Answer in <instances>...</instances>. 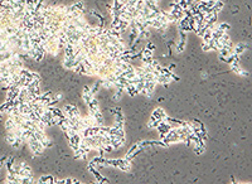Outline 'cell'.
<instances>
[{
    "instance_id": "44dd1931",
    "label": "cell",
    "mask_w": 252,
    "mask_h": 184,
    "mask_svg": "<svg viewBox=\"0 0 252 184\" xmlns=\"http://www.w3.org/2000/svg\"><path fill=\"white\" fill-rule=\"evenodd\" d=\"M179 79H180V78H179L178 76H175L174 73H171V81H179Z\"/></svg>"
},
{
    "instance_id": "8992f818",
    "label": "cell",
    "mask_w": 252,
    "mask_h": 184,
    "mask_svg": "<svg viewBox=\"0 0 252 184\" xmlns=\"http://www.w3.org/2000/svg\"><path fill=\"white\" fill-rule=\"evenodd\" d=\"M170 82H171V78H170V76H168V74H163V73H160L159 76L156 77V83L163 84L164 87H166Z\"/></svg>"
},
{
    "instance_id": "9a60e30c",
    "label": "cell",
    "mask_w": 252,
    "mask_h": 184,
    "mask_svg": "<svg viewBox=\"0 0 252 184\" xmlns=\"http://www.w3.org/2000/svg\"><path fill=\"white\" fill-rule=\"evenodd\" d=\"M124 91H125V89H124V88H117V92H116V93H115V95H114V97H112V100H114V101H119V100H120V98H121V96H122V93H124Z\"/></svg>"
},
{
    "instance_id": "8fae6325",
    "label": "cell",
    "mask_w": 252,
    "mask_h": 184,
    "mask_svg": "<svg viewBox=\"0 0 252 184\" xmlns=\"http://www.w3.org/2000/svg\"><path fill=\"white\" fill-rule=\"evenodd\" d=\"M247 48V45L245 43H238V44H235L233 45V52H235V54H241V53H243L245 49Z\"/></svg>"
},
{
    "instance_id": "ffe728a7",
    "label": "cell",
    "mask_w": 252,
    "mask_h": 184,
    "mask_svg": "<svg viewBox=\"0 0 252 184\" xmlns=\"http://www.w3.org/2000/svg\"><path fill=\"white\" fill-rule=\"evenodd\" d=\"M53 97H54L57 101H59L60 98H62V93H57V95H53Z\"/></svg>"
},
{
    "instance_id": "5b68a950",
    "label": "cell",
    "mask_w": 252,
    "mask_h": 184,
    "mask_svg": "<svg viewBox=\"0 0 252 184\" xmlns=\"http://www.w3.org/2000/svg\"><path fill=\"white\" fill-rule=\"evenodd\" d=\"M156 81H148L145 82V89H146V97H151L154 91H155V87H156Z\"/></svg>"
},
{
    "instance_id": "277c9868",
    "label": "cell",
    "mask_w": 252,
    "mask_h": 184,
    "mask_svg": "<svg viewBox=\"0 0 252 184\" xmlns=\"http://www.w3.org/2000/svg\"><path fill=\"white\" fill-rule=\"evenodd\" d=\"M62 64H63V67L66 68V69L73 71V68L76 67L77 64H78V62H77L76 59H71V58H67V57H64V58H63V62H62Z\"/></svg>"
},
{
    "instance_id": "ba28073f",
    "label": "cell",
    "mask_w": 252,
    "mask_h": 184,
    "mask_svg": "<svg viewBox=\"0 0 252 184\" xmlns=\"http://www.w3.org/2000/svg\"><path fill=\"white\" fill-rule=\"evenodd\" d=\"M93 114V117H95V120H96V124L99 125V126H102V125H105V119H104V115H102V112L99 110V111H95V112H92Z\"/></svg>"
},
{
    "instance_id": "6da1fadb",
    "label": "cell",
    "mask_w": 252,
    "mask_h": 184,
    "mask_svg": "<svg viewBox=\"0 0 252 184\" xmlns=\"http://www.w3.org/2000/svg\"><path fill=\"white\" fill-rule=\"evenodd\" d=\"M27 143L29 145V149H30L32 154H33V157H39V155H42L44 153V150H45L44 146L42 145L34 136H30V138L27 140Z\"/></svg>"
},
{
    "instance_id": "d6986e66",
    "label": "cell",
    "mask_w": 252,
    "mask_h": 184,
    "mask_svg": "<svg viewBox=\"0 0 252 184\" xmlns=\"http://www.w3.org/2000/svg\"><path fill=\"white\" fill-rule=\"evenodd\" d=\"M145 48H148V49H151V51H154V49H155V45H154V44L151 43V42H149V43H146V47H145Z\"/></svg>"
},
{
    "instance_id": "ac0fdd59",
    "label": "cell",
    "mask_w": 252,
    "mask_h": 184,
    "mask_svg": "<svg viewBox=\"0 0 252 184\" xmlns=\"http://www.w3.org/2000/svg\"><path fill=\"white\" fill-rule=\"evenodd\" d=\"M238 76H241V77H248V76H250V73L247 72L246 69H241V72H240Z\"/></svg>"
},
{
    "instance_id": "30bf717a",
    "label": "cell",
    "mask_w": 252,
    "mask_h": 184,
    "mask_svg": "<svg viewBox=\"0 0 252 184\" xmlns=\"http://www.w3.org/2000/svg\"><path fill=\"white\" fill-rule=\"evenodd\" d=\"M87 106H88V108H90L91 112H95V111H99V110H100V107H99V101H97L96 98H95V96L91 98V101L87 103Z\"/></svg>"
},
{
    "instance_id": "2e32d148",
    "label": "cell",
    "mask_w": 252,
    "mask_h": 184,
    "mask_svg": "<svg viewBox=\"0 0 252 184\" xmlns=\"http://www.w3.org/2000/svg\"><path fill=\"white\" fill-rule=\"evenodd\" d=\"M100 86H101V84H100V82H97L96 84H93V86L91 87V93H92L93 96H95V93H97V92H99V88H100Z\"/></svg>"
},
{
    "instance_id": "9c48e42d",
    "label": "cell",
    "mask_w": 252,
    "mask_h": 184,
    "mask_svg": "<svg viewBox=\"0 0 252 184\" xmlns=\"http://www.w3.org/2000/svg\"><path fill=\"white\" fill-rule=\"evenodd\" d=\"M125 91H126L127 95H130L131 97H135L136 95H139V91L136 89V87H135V84H132V83H129L127 86L125 87Z\"/></svg>"
},
{
    "instance_id": "3957f363",
    "label": "cell",
    "mask_w": 252,
    "mask_h": 184,
    "mask_svg": "<svg viewBox=\"0 0 252 184\" xmlns=\"http://www.w3.org/2000/svg\"><path fill=\"white\" fill-rule=\"evenodd\" d=\"M81 139H82V136H81V134H80V133H74V134H72V135L68 138L69 145H71V148L73 149V152H74V150H77L78 148H80Z\"/></svg>"
},
{
    "instance_id": "4fadbf2b",
    "label": "cell",
    "mask_w": 252,
    "mask_h": 184,
    "mask_svg": "<svg viewBox=\"0 0 252 184\" xmlns=\"http://www.w3.org/2000/svg\"><path fill=\"white\" fill-rule=\"evenodd\" d=\"M193 146V150L194 153L197 155H200L204 153V150H206V145H192Z\"/></svg>"
},
{
    "instance_id": "5bb4252c",
    "label": "cell",
    "mask_w": 252,
    "mask_h": 184,
    "mask_svg": "<svg viewBox=\"0 0 252 184\" xmlns=\"http://www.w3.org/2000/svg\"><path fill=\"white\" fill-rule=\"evenodd\" d=\"M140 59H141L143 64H150L154 58H153V56H141V58Z\"/></svg>"
},
{
    "instance_id": "e0dca14e",
    "label": "cell",
    "mask_w": 252,
    "mask_h": 184,
    "mask_svg": "<svg viewBox=\"0 0 252 184\" xmlns=\"http://www.w3.org/2000/svg\"><path fill=\"white\" fill-rule=\"evenodd\" d=\"M218 28H219L221 30H223V32H227V30L231 28V25H230V24H227V23H221V24L218 25Z\"/></svg>"
},
{
    "instance_id": "7a4b0ae2",
    "label": "cell",
    "mask_w": 252,
    "mask_h": 184,
    "mask_svg": "<svg viewBox=\"0 0 252 184\" xmlns=\"http://www.w3.org/2000/svg\"><path fill=\"white\" fill-rule=\"evenodd\" d=\"M63 112L67 117H69V119H71V117H81L82 116L80 110H78L76 106H72V105H64Z\"/></svg>"
},
{
    "instance_id": "7c38bea8",
    "label": "cell",
    "mask_w": 252,
    "mask_h": 184,
    "mask_svg": "<svg viewBox=\"0 0 252 184\" xmlns=\"http://www.w3.org/2000/svg\"><path fill=\"white\" fill-rule=\"evenodd\" d=\"M55 179L53 177H50V175H43V177H40L38 180H35V183H54Z\"/></svg>"
},
{
    "instance_id": "52a82bcc",
    "label": "cell",
    "mask_w": 252,
    "mask_h": 184,
    "mask_svg": "<svg viewBox=\"0 0 252 184\" xmlns=\"http://www.w3.org/2000/svg\"><path fill=\"white\" fill-rule=\"evenodd\" d=\"M151 116L154 117V119H156V120H164L166 117V114H165V111L163 110L161 107H158V108H155V110L153 111Z\"/></svg>"
}]
</instances>
